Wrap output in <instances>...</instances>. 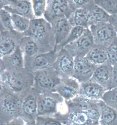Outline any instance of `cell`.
Listing matches in <instances>:
<instances>
[{"instance_id": "obj_8", "label": "cell", "mask_w": 117, "mask_h": 125, "mask_svg": "<svg viewBox=\"0 0 117 125\" xmlns=\"http://www.w3.org/2000/svg\"><path fill=\"white\" fill-rule=\"evenodd\" d=\"M95 45L107 48L117 37V32L109 22L92 25L89 28Z\"/></svg>"}, {"instance_id": "obj_20", "label": "cell", "mask_w": 117, "mask_h": 125, "mask_svg": "<svg viewBox=\"0 0 117 125\" xmlns=\"http://www.w3.org/2000/svg\"><path fill=\"white\" fill-rule=\"evenodd\" d=\"M106 91L100 84L91 79L86 82L80 83L78 94L91 100H102L103 94Z\"/></svg>"}, {"instance_id": "obj_16", "label": "cell", "mask_w": 117, "mask_h": 125, "mask_svg": "<svg viewBox=\"0 0 117 125\" xmlns=\"http://www.w3.org/2000/svg\"><path fill=\"white\" fill-rule=\"evenodd\" d=\"M24 68V55L19 46L13 52L0 58V72Z\"/></svg>"}, {"instance_id": "obj_36", "label": "cell", "mask_w": 117, "mask_h": 125, "mask_svg": "<svg viewBox=\"0 0 117 125\" xmlns=\"http://www.w3.org/2000/svg\"><path fill=\"white\" fill-rule=\"evenodd\" d=\"M117 87V63L113 66V79L111 85V89Z\"/></svg>"}, {"instance_id": "obj_31", "label": "cell", "mask_w": 117, "mask_h": 125, "mask_svg": "<svg viewBox=\"0 0 117 125\" xmlns=\"http://www.w3.org/2000/svg\"><path fill=\"white\" fill-rule=\"evenodd\" d=\"M102 100L108 106L117 110V87L106 91Z\"/></svg>"}, {"instance_id": "obj_2", "label": "cell", "mask_w": 117, "mask_h": 125, "mask_svg": "<svg viewBox=\"0 0 117 125\" xmlns=\"http://www.w3.org/2000/svg\"><path fill=\"white\" fill-rule=\"evenodd\" d=\"M24 34L35 39L43 53L55 51L56 41L51 25L44 17L31 19L29 28Z\"/></svg>"}, {"instance_id": "obj_38", "label": "cell", "mask_w": 117, "mask_h": 125, "mask_svg": "<svg viewBox=\"0 0 117 125\" xmlns=\"http://www.w3.org/2000/svg\"><path fill=\"white\" fill-rule=\"evenodd\" d=\"M17 0H0V8L10 6L15 3Z\"/></svg>"}, {"instance_id": "obj_19", "label": "cell", "mask_w": 117, "mask_h": 125, "mask_svg": "<svg viewBox=\"0 0 117 125\" xmlns=\"http://www.w3.org/2000/svg\"><path fill=\"white\" fill-rule=\"evenodd\" d=\"M98 101L91 100L78 94L70 100H65V102L67 113H70L77 111H86L97 107Z\"/></svg>"}, {"instance_id": "obj_42", "label": "cell", "mask_w": 117, "mask_h": 125, "mask_svg": "<svg viewBox=\"0 0 117 125\" xmlns=\"http://www.w3.org/2000/svg\"><path fill=\"white\" fill-rule=\"evenodd\" d=\"M27 0V1H31V0Z\"/></svg>"}, {"instance_id": "obj_25", "label": "cell", "mask_w": 117, "mask_h": 125, "mask_svg": "<svg viewBox=\"0 0 117 125\" xmlns=\"http://www.w3.org/2000/svg\"><path fill=\"white\" fill-rule=\"evenodd\" d=\"M19 47L24 56L30 57L43 53L38 43L35 39L28 35H24L23 37Z\"/></svg>"}, {"instance_id": "obj_9", "label": "cell", "mask_w": 117, "mask_h": 125, "mask_svg": "<svg viewBox=\"0 0 117 125\" xmlns=\"http://www.w3.org/2000/svg\"><path fill=\"white\" fill-rule=\"evenodd\" d=\"M95 46L93 35L89 28H86L82 36L72 42L64 46L65 49L74 58L86 57Z\"/></svg>"}, {"instance_id": "obj_33", "label": "cell", "mask_w": 117, "mask_h": 125, "mask_svg": "<svg viewBox=\"0 0 117 125\" xmlns=\"http://www.w3.org/2000/svg\"><path fill=\"white\" fill-rule=\"evenodd\" d=\"M108 62L111 65L117 63V37L107 48Z\"/></svg>"}, {"instance_id": "obj_27", "label": "cell", "mask_w": 117, "mask_h": 125, "mask_svg": "<svg viewBox=\"0 0 117 125\" xmlns=\"http://www.w3.org/2000/svg\"><path fill=\"white\" fill-rule=\"evenodd\" d=\"M12 26L14 30L24 34L29 28L30 19L17 14H12Z\"/></svg>"}, {"instance_id": "obj_24", "label": "cell", "mask_w": 117, "mask_h": 125, "mask_svg": "<svg viewBox=\"0 0 117 125\" xmlns=\"http://www.w3.org/2000/svg\"><path fill=\"white\" fill-rule=\"evenodd\" d=\"M68 19L72 27L81 26L85 28H89V12L87 9L79 8L76 9Z\"/></svg>"}, {"instance_id": "obj_26", "label": "cell", "mask_w": 117, "mask_h": 125, "mask_svg": "<svg viewBox=\"0 0 117 125\" xmlns=\"http://www.w3.org/2000/svg\"><path fill=\"white\" fill-rule=\"evenodd\" d=\"M86 57L97 66L108 62L107 48L97 45H95Z\"/></svg>"}, {"instance_id": "obj_35", "label": "cell", "mask_w": 117, "mask_h": 125, "mask_svg": "<svg viewBox=\"0 0 117 125\" xmlns=\"http://www.w3.org/2000/svg\"><path fill=\"white\" fill-rule=\"evenodd\" d=\"M73 10L79 8L88 9L94 3V0H70Z\"/></svg>"}, {"instance_id": "obj_15", "label": "cell", "mask_w": 117, "mask_h": 125, "mask_svg": "<svg viewBox=\"0 0 117 125\" xmlns=\"http://www.w3.org/2000/svg\"><path fill=\"white\" fill-rule=\"evenodd\" d=\"M57 52V57L53 67L61 78L72 77L75 58L64 49Z\"/></svg>"}, {"instance_id": "obj_18", "label": "cell", "mask_w": 117, "mask_h": 125, "mask_svg": "<svg viewBox=\"0 0 117 125\" xmlns=\"http://www.w3.org/2000/svg\"><path fill=\"white\" fill-rule=\"evenodd\" d=\"M80 83L73 77L61 78L56 88V92L59 94L65 101L75 97L79 94Z\"/></svg>"}, {"instance_id": "obj_43", "label": "cell", "mask_w": 117, "mask_h": 125, "mask_svg": "<svg viewBox=\"0 0 117 125\" xmlns=\"http://www.w3.org/2000/svg\"><path fill=\"white\" fill-rule=\"evenodd\" d=\"M96 125H100V124L99 123H98V124H96Z\"/></svg>"}, {"instance_id": "obj_23", "label": "cell", "mask_w": 117, "mask_h": 125, "mask_svg": "<svg viewBox=\"0 0 117 125\" xmlns=\"http://www.w3.org/2000/svg\"><path fill=\"white\" fill-rule=\"evenodd\" d=\"M87 9L89 12V27L92 25L109 22L111 16L96 4H93Z\"/></svg>"}, {"instance_id": "obj_6", "label": "cell", "mask_w": 117, "mask_h": 125, "mask_svg": "<svg viewBox=\"0 0 117 125\" xmlns=\"http://www.w3.org/2000/svg\"><path fill=\"white\" fill-rule=\"evenodd\" d=\"M39 93L34 87L20 95L21 108L19 117L27 123L35 124L38 116V98Z\"/></svg>"}, {"instance_id": "obj_10", "label": "cell", "mask_w": 117, "mask_h": 125, "mask_svg": "<svg viewBox=\"0 0 117 125\" xmlns=\"http://www.w3.org/2000/svg\"><path fill=\"white\" fill-rule=\"evenodd\" d=\"M58 53L55 51L40 53L35 55L24 56V68L35 73L53 66Z\"/></svg>"}, {"instance_id": "obj_17", "label": "cell", "mask_w": 117, "mask_h": 125, "mask_svg": "<svg viewBox=\"0 0 117 125\" xmlns=\"http://www.w3.org/2000/svg\"><path fill=\"white\" fill-rule=\"evenodd\" d=\"M113 66L109 62L97 66L91 80L103 87L105 90L111 89Z\"/></svg>"}, {"instance_id": "obj_21", "label": "cell", "mask_w": 117, "mask_h": 125, "mask_svg": "<svg viewBox=\"0 0 117 125\" xmlns=\"http://www.w3.org/2000/svg\"><path fill=\"white\" fill-rule=\"evenodd\" d=\"M9 11L11 14H17L30 20L35 18L31 1L23 0H17L12 5L1 8Z\"/></svg>"}, {"instance_id": "obj_5", "label": "cell", "mask_w": 117, "mask_h": 125, "mask_svg": "<svg viewBox=\"0 0 117 125\" xmlns=\"http://www.w3.org/2000/svg\"><path fill=\"white\" fill-rule=\"evenodd\" d=\"M34 73L33 87L39 94L56 92L61 78L53 66Z\"/></svg>"}, {"instance_id": "obj_37", "label": "cell", "mask_w": 117, "mask_h": 125, "mask_svg": "<svg viewBox=\"0 0 117 125\" xmlns=\"http://www.w3.org/2000/svg\"><path fill=\"white\" fill-rule=\"evenodd\" d=\"M25 122L22 118L20 117H17L5 125H25Z\"/></svg>"}, {"instance_id": "obj_32", "label": "cell", "mask_w": 117, "mask_h": 125, "mask_svg": "<svg viewBox=\"0 0 117 125\" xmlns=\"http://www.w3.org/2000/svg\"><path fill=\"white\" fill-rule=\"evenodd\" d=\"M86 28L81 26L73 27L67 38L66 39V41L63 45V48L66 45L76 41V40L81 37L84 32Z\"/></svg>"}, {"instance_id": "obj_30", "label": "cell", "mask_w": 117, "mask_h": 125, "mask_svg": "<svg viewBox=\"0 0 117 125\" xmlns=\"http://www.w3.org/2000/svg\"><path fill=\"white\" fill-rule=\"evenodd\" d=\"M31 2L35 18H43L47 8V0H31Z\"/></svg>"}, {"instance_id": "obj_34", "label": "cell", "mask_w": 117, "mask_h": 125, "mask_svg": "<svg viewBox=\"0 0 117 125\" xmlns=\"http://www.w3.org/2000/svg\"><path fill=\"white\" fill-rule=\"evenodd\" d=\"M36 125H62V123L54 116H38Z\"/></svg>"}, {"instance_id": "obj_14", "label": "cell", "mask_w": 117, "mask_h": 125, "mask_svg": "<svg viewBox=\"0 0 117 125\" xmlns=\"http://www.w3.org/2000/svg\"><path fill=\"white\" fill-rule=\"evenodd\" d=\"M73 78L80 83L90 80L97 67L86 57H75Z\"/></svg>"}, {"instance_id": "obj_28", "label": "cell", "mask_w": 117, "mask_h": 125, "mask_svg": "<svg viewBox=\"0 0 117 125\" xmlns=\"http://www.w3.org/2000/svg\"><path fill=\"white\" fill-rule=\"evenodd\" d=\"M94 2L110 16L117 14V0H94Z\"/></svg>"}, {"instance_id": "obj_41", "label": "cell", "mask_w": 117, "mask_h": 125, "mask_svg": "<svg viewBox=\"0 0 117 125\" xmlns=\"http://www.w3.org/2000/svg\"><path fill=\"white\" fill-rule=\"evenodd\" d=\"M62 125H70V124H62Z\"/></svg>"}, {"instance_id": "obj_4", "label": "cell", "mask_w": 117, "mask_h": 125, "mask_svg": "<svg viewBox=\"0 0 117 125\" xmlns=\"http://www.w3.org/2000/svg\"><path fill=\"white\" fill-rule=\"evenodd\" d=\"M100 116L99 106L86 111L65 114L58 112L55 115V117L62 124L71 125H96L99 123Z\"/></svg>"}, {"instance_id": "obj_3", "label": "cell", "mask_w": 117, "mask_h": 125, "mask_svg": "<svg viewBox=\"0 0 117 125\" xmlns=\"http://www.w3.org/2000/svg\"><path fill=\"white\" fill-rule=\"evenodd\" d=\"M0 86V125H5L19 117L21 97Z\"/></svg>"}, {"instance_id": "obj_39", "label": "cell", "mask_w": 117, "mask_h": 125, "mask_svg": "<svg viewBox=\"0 0 117 125\" xmlns=\"http://www.w3.org/2000/svg\"><path fill=\"white\" fill-rule=\"evenodd\" d=\"M109 22L113 25L117 32V14L111 16Z\"/></svg>"}, {"instance_id": "obj_40", "label": "cell", "mask_w": 117, "mask_h": 125, "mask_svg": "<svg viewBox=\"0 0 117 125\" xmlns=\"http://www.w3.org/2000/svg\"><path fill=\"white\" fill-rule=\"evenodd\" d=\"M25 125H36L35 124H31V123H26Z\"/></svg>"}, {"instance_id": "obj_11", "label": "cell", "mask_w": 117, "mask_h": 125, "mask_svg": "<svg viewBox=\"0 0 117 125\" xmlns=\"http://www.w3.org/2000/svg\"><path fill=\"white\" fill-rule=\"evenodd\" d=\"M55 37V51L58 52L63 49V45L67 38L72 26L65 17H56L49 21Z\"/></svg>"}, {"instance_id": "obj_29", "label": "cell", "mask_w": 117, "mask_h": 125, "mask_svg": "<svg viewBox=\"0 0 117 125\" xmlns=\"http://www.w3.org/2000/svg\"><path fill=\"white\" fill-rule=\"evenodd\" d=\"M0 30H14L12 22V14L3 8L0 10Z\"/></svg>"}, {"instance_id": "obj_13", "label": "cell", "mask_w": 117, "mask_h": 125, "mask_svg": "<svg viewBox=\"0 0 117 125\" xmlns=\"http://www.w3.org/2000/svg\"><path fill=\"white\" fill-rule=\"evenodd\" d=\"M74 11L70 0H47L44 18L48 21L56 17H65L68 18Z\"/></svg>"}, {"instance_id": "obj_1", "label": "cell", "mask_w": 117, "mask_h": 125, "mask_svg": "<svg viewBox=\"0 0 117 125\" xmlns=\"http://www.w3.org/2000/svg\"><path fill=\"white\" fill-rule=\"evenodd\" d=\"M34 84V73L25 68L0 73V85L19 96L33 87Z\"/></svg>"}, {"instance_id": "obj_7", "label": "cell", "mask_w": 117, "mask_h": 125, "mask_svg": "<svg viewBox=\"0 0 117 125\" xmlns=\"http://www.w3.org/2000/svg\"><path fill=\"white\" fill-rule=\"evenodd\" d=\"M65 100L57 92L39 94L38 98V116H53L58 112Z\"/></svg>"}, {"instance_id": "obj_22", "label": "cell", "mask_w": 117, "mask_h": 125, "mask_svg": "<svg viewBox=\"0 0 117 125\" xmlns=\"http://www.w3.org/2000/svg\"><path fill=\"white\" fill-rule=\"evenodd\" d=\"M100 111L99 123L101 125H117V110L107 105L103 101H98Z\"/></svg>"}, {"instance_id": "obj_12", "label": "cell", "mask_w": 117, "mask_h": 125, "mask_svg": "<svg viewBox=\"0 0 117 125\" xmlns=\"http://www.w3.org/2000/svg\"><path fill=\"white\" fill-rule=\"evenodd\" d=\"M23 33L15 30H0V58L13 52L19 46Z\"/></svg>"}]
</instances>
